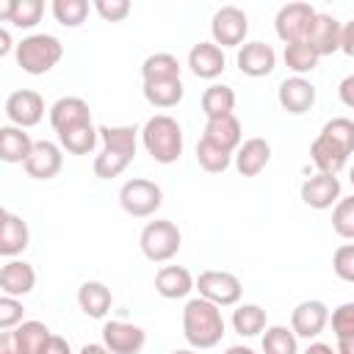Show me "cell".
Wrapping results in <instances>:
<instances>
[{
	"instance_id": "6da1fadb",
	"label": "cell",
	"mask_w": 354,
	"mask_h": 354,
	"mask_svg": "<svg viewBox=\"0 0 354 354\" xmlns=\"http://www.w3.org/2000/svg\"><path fill=\"white\" fill-rule=\"evenodd\" d=\"M183 335H185L188 346L196 348V351L218 346L221 337H224L221 307H216L213 301H207L202 296L191 299L183 310Z\"/></svg>"
},
{
	"instance_id": "7a4b0ae2",
	"label": "cell",
	"mask_w": 354,
	"mask_h": 354,
	"mask_svg": "<svg viewBox=\"0 0 354 354\" xmlns=\"http://www.w3.org/2000/svg\"><path fill=\"white\" fill-rule=\"evenodd\" d=\"M141 144L155 163H174L183 155V127L169 113H155L141 127Z\"/></svg>"
},
{
	"instance_id": "3957f363",
	"label": "cell",
	"mask_w": 354,
	"mask_h": 354,
	"mask_svg": "<svg viewBox=\"0 0 354 354\" xmlns=\"http://www.w3.org/2000/svg\"><path fill=\"white\" fill-rule=\"evenodd\" d=\"M64 55V44L50 33H33L25 36L17 44V64L28 75H44L50 72Z\"/></svg>"
},
{
	"instance_id": "277c9868",
	"label": "cell",
	"mask_w": 354,
	"mask_h": 354,
	"mask_svg": "<svg viewBox=\"0 0 354 354\" xmlns=\"http://www.w3.org/2000/svg\"><path fill=\"white\" fill-rule=\"evenodd\" d=\"M138 243H141V252H144L147 260H152V263H166V260H171V257L180 252L183 235H180V230H177L174 221H169V218H155V221H147V224H144Z\"/></svg>"
},
{
	"instance_id": "5b68a950",
	"label": "cell",
	"mask_w": 354,
	"mask_h": 354,
	"mask_svg": "<svg viewBox=\"0 0 354 354\" xmlns=\"http://www.w3.org/2000/svg\"><path fill=\"white\" fill-rule=\"evenodd\" d=\"M119 205L124 213H130L136 218H147L163 205V191L152 180L133 177L119 188Z\"/></svg>"
},
{
	"instance_id": "8992f818",
	"label": "cell",
	"mask_w": 354,
	"mask_h": 354,
	"mask_svg": "<svg viewBox=\"0 0 354 354\" xmlns=\"http://www.w3.org/2000/svg\"><path fill=\"white\" fill-rule=\"evenodd\" d=\"M196 290L202 299L213 301L216 307H232L241 301V293H243V285L241 279L232 274V271H202L196 277Z\"/></svg>"
},
{
	"instance_id": "52a82bcc",
	"label": "cell",
	"mask_w": 354,
	"mask_h": 354,
	"mask_svg": "<svg viewBox=\"0 0 354 354\" xmlns=\"http://www.w3.org/2000/svg\"><path fill=\"white\" fill-rule=\"evenodd\" d=\"M246 33H249V19H246V14L238 6H221L213 14L210 36H213V41L221 50L224 47H241L243 39H246Z\"/></svg>"
},
{
	"instance_id": "ba28073f",
	"label": "cell",
	"mask_w": 354,
	"mask_h": 354,
	"mask_svg": "<svg viewBox=\"0 0 354 354\" xmlns=\"http://www.w3.org/2000/svg\"><path fill=\"white\" fill-rule=\"evenodd\" d=\"M313 17H315V8H313L310 3H288V6H282V8L277 11V19H274L277 36H279L285 44L304 41Z\"/></svg>"
},
{
	"instance_id": "9c48e42d",
	"label": "cell",
	"mask_w": 354,
	"mask_h": 354,
	"mask_svg": "<svg viewBox=\"0 0 354 354\" xmlns=\"http://www.w3.org/2000/svg\"><path fill=\"white\" fill-rule=\"evenodd\" d=\"M6 116L14 127H33L44 116V100L33 88H19L6 97Z\"/></svg>"
},
{
	"instance_id": "30bf717a",
	"label": "cell",
	"mask_w": 354,
	"mask_h": 354,
	"mask_svg": "<svg viewBox=\"0 0 354 354\" xmlns=\"http://www.w3.org/2000/svg\"><path fill=\"white\" fill-rule=\"evenodd\" d=\"M340 33H343V25L332 14L315 11V17H313V22L307 28L304 41L315 50L318 58H324V55H332V53L340 50Z\"/></svg>"
},
{
	"instance_id": "8fae6325",
	"label": "cell",
	"mask_w": 354,
	"mask_h": 354,
	"mask_svg": "<svg viewBox=\"0 0 354 354\" xmlns=\"http://www.w3.org/2000/svg\"><path fill=\"white\" fill-rule=\"evenodd\" d=\"M147 343V332L127 321H108L102 326V346L111 354H138Z\"/></svg>"
},
{
	"instance_id": "7c38bea8",
	"label": "cell",
	"mask_w": 354,
	"mask_h": 354,
	"mask_svg": "<svg viewBox=\"0 0 354 354\" xmlns=\"http://www.w3.org/2000/svg\"><path fill=\"white\" fill-rule=\"evenodd\" d=\"M326 324H329V310L318 299H307V301L296 304L293 313H290V329L296 332V337L315 340L324 332Z\"/></svg>"
},
{
	"instance_id": "4fadbf2b",
	"label": "cell",
	"mask_w": 354,
	"mask_h": 354,
	"mask_svg": "<svg viewBox=\"0 0 354 354\" xmlns=\"http://www.w3.org/2000/svg\"><path fill=\"white\" fill-rule=\"evenodd\" d=\"M235 64H238L241 75H246V77H266L277 66V53L266 41H246V44H241Z\"/></svg>"
},
{
	"instance_id": "5bb4252c",
	"label": "cell",
	"mask_w": 354,
	"mask_h": 354,
	"mask_svg": "<svg viewBox=\"0 0 354 354\" xmlns=\"http://www.w3.org/2000/svg\"><path fill=\"white\" fill-rule=\"evenodd\" d=\"M301 202L313 210H326L340 202V180L337 174H313L301 183Z\"/></svg>"
},
{
	"instance_id": "9a60e30c",
	"label": "cell",
	"mask_w": 354,
	"mask_h": 354,
	"mask_svg": "<svg viewBox=\"0 0 354 354\" xmlns=\"http://www.w3.org/2000/svg\"><path fill=\"white\" fill-rule=\"evenodd\" d=\"M277 100H279L282 111H288L293 116H301L315 105V86L307 77H299V75L285 77L277 88Z\"/></svg>"
},
{
	"instance_id": "2e32d148",
	"label": "cell",
	"mask_w": 354,
	"mask_h": 354,
	"mask_svg": "<svg viewBox=\"0 0 354 354\" xmlns=\"http://www.w3.org/2000/svg\"><path fill=\"white\" fill-rule=\"evenodd\" d=\"M22 166H25L28 177H33V180H53V177L64 169L61 147L53 144V141H36L30 158H28Z\"/></svg>"
},
{
	"instance_id": "e0dca14e",
	"label": "cell",
	"mask_w": 354,
	"mask_h": 354,
	"mask_svg": "<svg viewBox=\"0 0 354 354\" xmlns=\"http://www.w3.org/2000/svg\"><path fill=\"white\" fill-rule=\"evenodd\" d=\"M188 66L196 77L202 80H213L224 72L227 66V58H224V50L216 44V41H199L191 47L188 53Z\"/></svg>"
},
{
	"instance_id": "ac0fdd59",
	"label": "cell",
	"mask_w": 354,
	"mask_h": 354,
	"mask_svg": "<svg viewBox=\"0 0 354 354\" xmlns=\"http://www.w3.org/2000/svg\"><path fill=\"white\" fill-rule=\"evenodd\" d=\"M86 122H91V111H88V102L80 97H61L50 108V124L55 133H64V130L86 124Z\"/></svg>"
},
{
	"instance_id": "d6986e66",
	"label": "cell",
	"mask_w": 354,
	"mask_h": 354,
	"mask_svg": "<svg viewBox=\"0 0 354 354\" xmlns=\"http://www.w3.org/2000/svg\"><path fill=\"white\" fill-rule=\"evenodd\" d=\"M271 160V144L266 138H249L235 152V169L241 177H257Z\"/></svg>"
},
{
	"instance_id": "ffe728a7",
	"label": "cell",
	"mask_w": 354,
	"mask_h": 354,
	"mask_svg": "<svg viewBox=\"0 0 354 354\" xmlns=\"http://www.w3.org/2000/svg\"><path fill=\"white\" fill-rule=\"evenodd\" d=\"M33 285H36V271H33L30 263H25V260H8L0 268V290H3V296L19 299V296L30 293Z\"/></svg>"
},
{
	"instance_id": "44dd1931",
	"label": "cell",
	"mask_w": 354,
	"mask_h": 354,
	"mask_svg": "<svg viewBox=\"0 0 354 354\" xmlns=\"http://www.w3.org/2000/svg\"><path fill=\"white\" fill-rule=\"evenodd\" d=\"M194 288H196V279L183 266H163L155 274V290L163 299H185Z\"/></svg>"
},
{
	"instance_id": "7402d4cb",
	"label": "cell",
	"mask_w": 354,
	"mask_h": 354,
	"mask_svg": "<svg viewBox=\"0 0 354 354\" xmlns=\"http://www.w3.org/2000/svg\"><path fill=\"white\" fill-rule=\"evenodd\" d=\"M33 138L14 124H3L0 127V158L6 163H25L33 152Z\"/></svg>"
},
{
	"instance_id": "603a6c76",
	"label": "cell",
	"mask_w": 354,
	"mask_h": 354,
	"mask_svg": "<svg viewBox=\"0 0 354 354\" xmlns=\"http://www.w3.org/2000/svg\"><path fill=\"white\" fill-rule=\"evenodd\" d=\"M77 304L80 310L88 315V318H105L111 304H113V296H111V288L105 282H97V279H88L77 288Z\"/></svg>"
},
{
	"instance_id": "cb8c5ba5",
	"label": "cell",
	"mask_w": 354,
	"mask_h": 354,
	"mask_svg": "<svg viewBox=\"0 0 354 354\" xmlns=\"http://www.w3.org/2000/svg\"><path fill=\"white\" fill-rule=\"evenodd\" d=\"M28 241H30V232H28V224L11 213V210H3V230H0V254L3 257H14L19 252L28 249Z\"/></svg>"
},
{
	"instance_id": "d4e9b609",
	"label": "cell",
	"mask_w": 354,
	"mask_h": 354,
	"mask_svg": "<svg viewBox=\"0 0 354 354\" xmlns=\"http://www.w3.org/2000/svg\"><path fill=\"white\" fill-rule=\"evenodd\" d=\"M241 122L235 113H227V116H216V119H207L205 124V138L224 147L227 152H235L241 147Z\"/></svg>"
},
{
	"instance_id": "484cf974",
	"label": "cell",
	"mask_w": 354,
	"mask_h": 354,
	"mask_svg": "<svg viewBox=\"0 0 354 354\" xmlns=\"http://www.w3.org/2000/svg\"><path fill=\"white\" fill-rule=\"evenodd\" d=\"M310 158H313L315 169L324 171V174H337L348 160V155L332 138H326L324 133H318V138L310 144Z\"/></svg>"
},
{
	"instance_id": "4316f807",
	"label": "cell",
	"mask_w": 354,
	"mask_h": 354,
	"mask_svg": "<svg viewBox=\"0 0 354 354\" xmlns=\"http://www.w3.org/2000/svg\"><path fill=\"white\" fill-rule=\"evenodd\" d=\"M97 138H100V127H94L91 122L58 133V144H61V149H66L69 155H88V152L94 149Z\"/></svg>"
},
{
	"instance_id": "83f0119b",
	"label": "cell",
	"mask_w": 354,
	"mask_h": 354,
	"mask_svg": "<svg viewBox=\"0 0 354 354\" xmlns=\"http://www.w3.org/2000/svg\"><path fill=\"white\" fill-rule=\"evenodd\" d=\"M141 77H144V83L180 80V61L171 53H155L141 64Z\"/></svg>"
},
{
	"instance_id": "f1b7e54d",
	"label": "cell",
	"mask_w": 354,
	"mask_h": 354,
	"mask_svg": "<svg viewBox=\"0 0 354 354\" xmlns=\"http://www.w3.org/2000/svg\"><path fill=\"white\" fill-rule=\"evenodd\" d=\"M185 94L183 80H158V83H144V100L155 108H174Z\"/></svg>"
},
{
	"instance_id": "f546056e",
	"label": "cell",
	"mask_w": 354,
	"mask_h": 354,
	"mask_svg": "<svg viewBox=\"0 0 354 354\" xmlns=\"http://www.w3.org/2000/svg\"><path fill=\"white\" fill-rule=\"evenodd\" d=\"M232 108H235V91L230 86L213 83V86L205 88V94H202V111H205L207 119L227 116V113H232Z\"/></svg>"
},
{
	"instance_id": "4dcf8cb0",
	"label": "cell",
	"mask_w": 354,
	"mask_h": 354,
	"mask_svg": "<svg viewBox=\"0 0 354 354\" xmlns=\"http://www.w3.org/2000/svg\"><path fill=\"white\" fill-rule=\"evenodd\" d=\"M136 127H127V124H102L100 127V138H102V149H113V152H122V155H130L136 158Z\"/></svg>"
},
{
	"instance_id": "1f68e13d",
	"label": "cell",
	"mask_w": 354,
	"mask_h": 354,
	"mask_svg": "<svg viewBox=\"0 0 354 354\" xmlns=\"http://www.w3.org/2000/svg\"><path fill=\"white\" fill-rule=\"evenodd\" d=\"M266 310L260 304H241L235 313H232V329L241 335V337H254L266 329Z\"/></svg>"
},
{
	"instance_id": "d6a6232c",
	"label": "cell",
	"mask_w": 354,
	"mask_h": 354,
	"mask_svg": "<svg viewBox=\"0 0 354 354\" xmlns=\"http://www.w3.org/2000/svg\"><path fill=\"white\" fill-rule=\"evenodd\" d=\"M11 332H14V340H17V346H19L22 354H39V348L44 346V340L53 335L47 329V324H41V321H22Z\"/></svg>"
},
{
	"instance_id": "836d02e7",
	"label": "cell",
	"mask_w": 354,
	"mask_h": 354,
	"mask_svg": "<svg viewBox=\"0 0 354 354\" xmlns=\"http://www.w3.org/2000/svg\"><path fill=\"white\" fill-rule=\"evenodd\" d=\"M196 160H199V166H202L205 171L218 174V171H224V169L232 163V152H227L224 147H218V144H213V141H207V138L202 136L199 144H196Z\"/></svg>"
},
{
	"instance_id": "e575fe53",
	"label": "cell",
	"mask_w": 354,
	"mask_h": 354,
	"mask_svg": "<svg viewBox=\"0 0 354 354\" xmlns=\"http://www.w3.org/2000/svg\"><path fill=\"white\" fill-rule=\"evenodd\" d=\"M263 354H299L296 332L282 324L268 326L263 335Z\"/></svg>"
},
{
	"instance_id": "d590c367",
	"label": "cell",
	"mask_w": 354,
	"mask_h": 354,
	"mask_svg": "<svg viewBox=\"0 0 354 354\" xmlns=\"http://www.w3.org/2000/svg\"><path fill=\"white\" fill-rule=\"evenodd\" d=\"M285 64H288V69H293L299 77L304 75V72H313L315 66H318V55H315V50L307 44V41H293V44H285Z\"/></svg>"
},
{
	"instance_id": "8d00e7d4",
	"label": "cell",
	"mask_w": 354,
	"mask_h": 354,
	"mask_svg": "<svg viewBox=\"0 0 354 354\" xmlns=\"http://www.w3.org/2000/svg\"><path fill=\"white\" fill-rule=\"evenodd\" d=\"M53 17L64 28H77L88 17V0H53Z\"/></svg>"
},
{
	"instance_id": "74e56055",
	"label": "cell",
	"mask_w": 354,
	"mask_h": 354,
	"mask_svg": "<svg viewBox=\"0 0 354 354\" xmlns=\"http://www.w3.org/2000/svg\"><path fill=\"white\" fill-rule=\"evenodd\" d=\"M321 133H324L326 138H332L346 155H354V122H351V119L335 116V119H329V122L321 127Z\"/></svg>"
},
{
	"instance_id": "f35d334b",
	"label": "cell",
	"mask_w": 354,
	"mask_h": 354,
	"mask_svg": "<svg viewBox=\"0 0 354 354\" xmlns=\"http://www.w3.org/2000/svg\"><path fill=\"white\" fill-rule=\"evenodd\" d=\"M130 155H122V152H113V149H102L97 158H94V174L100 180H111V177H119L127 166H130Z\"/></svg>"
},
{
	"instance_id": "ab89813d",
	"label": "cell",
	"mask_w": 354,
	"mask_h": 354,
	"mask_svg": "<svg viewBox=\"0 0 354 354\" xmlns=\"http://www.w3.org/2000/svg\"><path fill=\"white\" fill-rule=\"evenodd\" d=\"M332 230L346 238V241H354V194L351 196H343L335 207H332Z\"/></svg>"
},
{
	"instance_id": "60d3db41",
	"label": "cell",
	"mask_w": 354,
	"mask_h": 354,
	"mask_svg": "<svg viewBox=\"0 0 354 354\" xmlns=\"http://www.w3.org/2000/svg\"><path fill=\"white\" fill-rule=\"evenodd\" d=\"M44 14V3L41 0H14V11H11V25L17 28H33Z\"/></svg>"
},
{
	"instance_id": "b9f144b4",
	"label": "cell",
	"mask_w": 354,
	"mask_h": 354,
	"mask_svg": "<svg viewBox=\"0 0 354 354\" xmlns=\"http://www.w3.org/2000/svg\"><path fill=\"white\" fill-rule=\"evenodd\" d=\"M332 271L343 282H354V243H343L332 254Z\"/></svg>"
},
{
	"instance_id": "7bdbcfd3",
	"label": "cell",
	"mask_w": 354,
	"mask_h": 354,
	"mask_svg": "<svg viewBox=\"0 0 354 354\" xmlns=\"http://www.w3.org/2000/svg\"><path fill=\"white\" fill-rule=\"evenodd\" d=\"M22 313H25V307H22L19 299H14V296H0V329H3V332L19 326V324H22Z\"/></svg>"
},
{
	"instance_id": "ee69618b",
	"label": "cell",
	"mask_w": 354,
	"mask_h": 354,
	"mask_svg": "<svg viewBox=\"0 0 354 354\" xmlns=\"http://www.w3.org/2000/svg\"><path fill=\"white\" fill-rule=\"evenodd\" d=\"M332 332H335L337 340L354 335V301H346V304L335 307V313H332Z\"/></svg>"
},
{
	"instance_id": "f6af8a7d",
	"label": "cell",
	"mask_w": 354,
	"mask_h": 354,
	"mask_svg": "<svg viewBox=\"0 0 354 354\" xmlns=\"http://www.w3.org/2000/svg\"><path fill=\"white\" fill-rule=\"evenodd\" d=\"M94 11L105 22H122L130 14V0H94Z\"/></svg>"
},
{
	"instance_id": "bcb514c9",
	"label": "cell",
	"mask_w": 354,
	"mask_h": 354,
	"mask_svg": "<svg viewBox=\"0 0 354 354\" xmlns=\"http://www.w3.org/2000/svg\"><path fill=\"white\" fill-rule=\"evenodd\" d=\"M39 354H72V348H69L66 337H61V335H50V337L44 340V346L39 348Z\"/></svg>"
},
{
	"instance_id": "7dc6e473",
	"label": "cell",
	"mask_w": 354,
	"mask_h": 354,
	"mask_svg": "<svg viewBox=\"0 0 354 354\" xmlns=\"http://www.w3.org/2000/svg\"><path fill=\"white\" fill-rule=\"evenodd\" d=\"M337 94H340V102L346 108H354V75H346L337 86Z\"/></svg>"
},
{
	"instance_id": "c3c4849f",
	"label": "cell",
	"mask_w": 354,
	"mask_h": 354,
	"mask_svg": "<svg viewBox=\"0 0 354 354\" xmlns=\"http://www.w3.org/2000/svg\"><path fill=\"white\" fill-rule=\"evenodd\" d=\"M340 53H346L348 58H354V19L343 25V33H340Z\"/></svg>"
},
{
	"instance_id": "681fc988",
	"label": "cell",
	"mask_w": 354,
	"mask_h": 354,
	"mask_svg": "<svg viewBox=\"0 0 354 354\" xmlns=\"http://www.w3.org/2000/svg\"><path fill=\"white\" fill-rule=\"evenodd\" d=\"M0 354H22L17 340H14V332H0Z\"/></svg>"
},
{
	"instance_id": "f907efd6",
	"label": "cell",
	"mask_w": 354,
	"mask_h": 354,
	"mask_svg": "<svg viewBox=\"0 0 354 354\" xmlns=\"http://www.w3.org/2000/svg\"><path fill=\"white\" fill-rule=\"evenodd\" d=\"M304 354H337L329 343H321V340H315V343H310L307 348H304Z\"/></svg>"
},
{
	"instance_id": "816d5d0a",
	"label": "cell",
	"mask_w": 354,
	"mask_h": 354,
	"mask_svg": "<svg viewBox=\"0 0 354 354\" xmlns=\"http://www.w3.org/2000/svg\"><path fill=\"white\" fill-rule=\"evenodd\" d=\"M11 33H8V28H0V55H8L11 53Z\"/></svg>"
},
{
	"instance_id": "f5cc1de1",
	"label": "cell",
	"mask_w": 354,
	"mask_h": 354,
	"mask_svg": "<svg viewBox=\"0 0 354 354\" xmlns=\"http://www.w3.org/2000/svg\"><path fill=\"white\" fill-rule=\"evenodd\" d=\"M335 351H337V354H354V335H348V337H340Z\"/></svg>"
},
{
	"instance_id": "db71d44e",
	"label": "cell",
	"mask_w": 354,
	"mask_h": 354,
	"mask_svg": "<svg viewBox=\"0 0 354 354\" xmlns=\"http://www.w3.org/2000/svg\"><path fill=\"white\" fill-rule=\"evenodd\" d=\"M80 354H111L102 343H86L83 348H80Z\"/></svg>"
},
{
	"instance_id": "11a10c76",
	"label": "cell",
	"mask_w": 354,
	"mask_h": 354,
	"mask_svg": "<svg viewBox=\"0 0 354 354\" xmlns=\"http://www.w3.org/2000/svg\"><path fill=\"white\" fill-rule=\"evenodd\" d=\"M11 11H14V0H0V19L3 22L11 19Z\"/></svg>"
},
{
	"instance_id": "9f6ffc18",
	"label": "cell",
	"mask_w": 354,
	"mask_h": 354,
	"mask_svg": "<svg viewBox=\"0 0 354 354\" xmlns=\"http://www.w3.org/2000/svg\"><path fill=\"white\" fill-rule=\"evenodd\" d=\"M224 354H254V351H252L249 346H230Z\"/></svg>"
},
{
	"instance_id": "6f0895ef",
	"label": "cell",
	"mask_w": 354,
	"mask_h": 354,
	"mask_svg": "<svg viewBox=\"0 0 354 354\" xmlns=\"http://www.w3.org/2000/svg\"><path fill=\"white\" fill-rule=\"evenodd\" d=\"M171 354H199V351L196 348H174Z\"/></svg>"
},
{
	"instance_id": "680465c9",
	"label": "cell",
	"mask_w": 354,
	"mask_h": 354,
	"mask_svg": "<svg viewBox=\"0 0 354 354\" xmlns=\"http://www.w3.org/2000/svg\"><path fill=\"white\" fill-rule=\"evenodd\" d=\"M348 180H351V185H354V166L348 169Z\"/></svg>"
}]
</instances>
